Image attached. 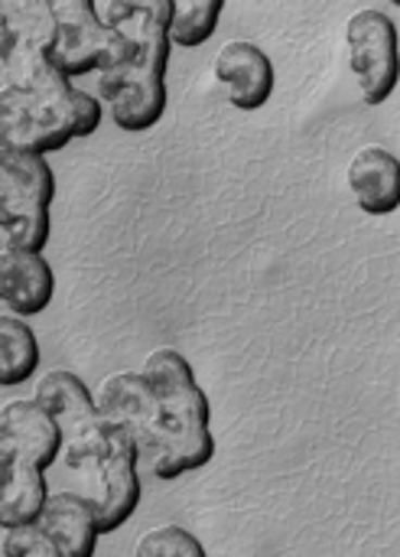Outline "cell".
I'll list each match as a JSON object with an SVG mask.
<instances>
[{
  "label": "cell",
  "instance_id": "cell-14",
  "mask_svg": "<svg viewBox=\"0 0 400 557\" xmlns=\"http://www.w3.org/2000/svg\"><path fill=\"white\" fill-rule=\"evenodd\" d=\"M39 529L59 545L62 557H95L98 539H101L98 509L85 493L49 496Z\"/></svg>",
  "mask_w": 400,
  "mask_h": 557
},
{
  "label": "cell",
  "instance_id": "cell-19",
  "mask_svg": "<svg viewBox=\"0 0 400 557\" xmlns=\"http://www.w3.org/2000/svg\"><path fill=\"white\" fill-rule=\"evenodd\" d=\"M3 557H62V552L39 525H26L3 532Z\"/></svg>",
  "mask_w": 400,
  "mask_h": 557
},
{
  "label": "cell",
  "instance_id": "cell-15",
  "mask_svg": "<svg viewBox=\"0 0 400 557\" xmlns=\"http://www.w3.org/2000/svg\"><path fill=\"white\" fill-rule=\"evenodd\" d=\"M3 467V490H0V522L7 529H26L39 525L49 490L39 470L16 467V463H0Z\"/></svg>",
  "mask_w": 400,
  "mask_h": 557
},
{
  "label": "cell",
  "instance_id": "cell-1",
  "mask_svg": "<svg viewBox=\"0 0 400 557\" xmlns=\"http://www.w3.org/2000/svg\"><path fill=\"white\" fill-rule=\"evenodd\" d=\"M104 101L75 88L49 55L20 52L0 65V137L3 150L55 153L101 127Z\"/></svg>",
  "mask_w": 400,
  "mask_h": 557
},
{
  "label": "cell",
  "instance_id": "cell-17",
  "mask_svg": "<svg viewBox=\"0 0 400 557\" xmlns=\"http://www.w3.org/2000/svg\"><path fill=\"white\" fill-rule=\"evenodd\" d=\"M176 20H173V42L179 49H199L212 39L218 29L225 0H173Z\"/></svg>",
  "mask_w": 400,
  "mask_h": 557
},
{
  "label": "cell",
  "instance_id": "cell-6",
  "mask_svg": "<svg viewBox=\"0 0 400 557\" xmlns=\"http://www.w3.org/2000/svg\"><path fill=\"white\" fill-rule=\"evenodd\" d=\"M52 23L49 62L68 75H98L124 55V36L98 16L95 0H42Z\"/></svg>",
  "mask_w": 400,
  "mask_h": 557
},
{
  "label": "cell",
  "instance_id": "cell-13",
  "mask_svg": "<svg viewBox=\"0 0 400 557\" xmlns=\"http://www.w3.org/2000/svg\"><path fill=\"white\" fill-rule=\"evenodd\" d=\"M0 294L13 317H36L52 304L55 274L42 251H3Z\"/></svg>",
  "mask_w": 400,
  "mask_h": 557
},
{
  "label": "cell",
  "instance_id": "cell-5",
  "mask_svg": "<svg viewBox=\"0 0 400 557\" xmlns=\"http://www.w3.org/2000/svg\"><path fill=\"white\" fill-rule=\"evenodd\" d=\"M33 398L55 418L62 431V463L72 473L88 476L108 444V421L98 411V398L85 388V382L65 369H52L36 382Z\"/></svg>",
  "mask_w": 400,
  "mask_h": 557
},
{
  "label": "cell",
  "instance_id": "cell-20",
  "mask_svg": "<svg viewBox=\"0 0 400 557\" xmlns=\"http://www.w3.org/2000/svg\"><path fill=\"white\" fill-rule=\"evenodd\" d=\"M391 3H395V7H400V0H391Z\"/></svg>",
  "mask_w": 400,
  "mask_h": 557
},
{
  "label": "cell",
  "instance_id": "cell-8",
  "mask_svg": "<svg viewBox=\"0 0 400 557\" xmlns=\"http://www.w3.org/2000/svg\"><path fill=\"white\" fill-rule=\"evenodd\" d=\"M95 398H98L101 418L108 424L121 428L140 447V457H147L153 467L166 450V434H163L160 401H157V392L147 382V375L143 372L108 375Z\"/></svg>",
  "mask_w": 400,
  "mask_h": 557
},
{
  "label": "cell",
  "instance_id": "cell-4",
  "mask_svg": "<svg viewBox=\"0 0 400 557\" xmlns=\"http://www.w3.org/2000/svg\"><path fill=\"white\" fill-rule=\"evenodd\" d=\"M55 173L46 157L3 150L0 160V238L3 251H42L49 242V206Z\"/></svg>",
  "mask_w": 400,
  "mask_h": 557
},
{
  "label": "cell",
  "instance_id": "cell-3",
  "mask_svg": "<svg viewBox=\"0 0 400 557\" xmlns=\"http://www.w3.org/2000/svg\"><path fill=\"white\" fill-rule=\"evenodd\" d=\"M147 382L157 392L166 450L150 467V473L163 483L179 480L183 473H196L212 463L215 437H212V405L196 382L192 366L176 349H157L147 356L143 369Z\"/></svg>",
  "mask_w": 400,
  "mask_h": 557
},
{
  "label": "cell",
  "instance_id": "cell-18",
  "mask_svg": "<svg viewBox=\"0 0 400 557\" xmlns=\"http://www.w3.org/2000/svg\"><path fill=\"white\" fill-rule=\"evenodd\" d=\"M134 557H209L205 555V545L186 532L183 525H160V529H150L137 548Z\"/></svg>",
  "mask_w": 400,
  "mask_h": 557
},
{
  "label": "cell",
  "instance_id": "cell-9",
  "mask_svg": "<svg viewBox=\"0 0 400 557\" xmlns=\"http://www.w3.org/2000/svg\"><path fill=\"white\" fill-rule=\"evenodd\" d=\"M108 444L104 454L98 457V463L91 467L88 480V499L98 509V522H101V535L117 532L140 503V476H137V463H140V447L114 424H108Z\"/></svg>",
  "mask_w": 400,
  "mask_h": 557
},
{
  "label": "cell",
  "instance_id": "cell-7",
  "mask_svg": "<svg viewBox=\"0 0 400 557\" xmlns=\"http://www.w3.org/2000/svg\"><path fill=\"white\" fill-rule=\"evenodd\" d=\"M349 69L368 104H385L400 82V36L385 10L365 7L346 23Z\"/></svg>",
  "mask_w": 400,
  "mask_h": 557
},
{
  "label": "cell",
  "instance_id": "cell-12",
  "mask_svg": "<svg viewBox=\"0 0 400 557\" xmlns=\"http://www.w3.org/2000/svg\"><path fill=\"white\" fill-rule=\"evenodd\" d=\"M346 180L355 196V206L365 215L385 219L400 209V160L391 150H385L378 144L362 147L349 160Z\"/></svg>",
  "mask_w": 400,
  "mask_h": 557
},
{
  "label": "cell",
  "instance_id": "cell-16",
  "mask_svg": "<svg viewBox=\"0 0 400 557\" xmlns=\"http://www.w3.org/2000/svg\"><path fill=\"white\" fill-rule=\"evenodd\" d=\"M39 369V343L23 317L7 313L0 320V385L16 388Z\"/></svg>",
  "mask_w": 400,
  "mask_h": 557
},
{
  "label": "cell",
  "instance_id": "cell-10",
  "mask_svg": "<svg viewBox=\"0 0 400 557\" xmlns=\"http://www.w3.org/2000/svg\"><path fill=\"white\" fill-rule=\"evenodd\" d=\"M62 457V431L36 398L7 401L0 411V463L46 473Z\"/></svg>",
  "mask_w": 400,
  "mask_h": 557
},
{
  "label": "cell",
  "instance_id": "cell-11",
  "mask_svg": "<svg viewBox=\"0 0 400 557\" xmlns=\"http://www.w3.org/2000/svg\"><path fill=\"white\" fill-rule=\"evenodd\" d=\"M212 75L228 88V101L238 111H261L277 85V72L271 55L248 42V39H232L218 49L212 62Z\"/></svg>",
  "mask_w": 400,
  "mask_h": 557
},
{
  "label": "cell",
  "instance_id": "cell-2",
  "mask_svg": "<svg viewBox=\"0 0 400 557\" xmlns=\"http://www.w3.org/2000/svg\"><path fill=\"white\" fill-rule=\"evenodd\" d=\"M173 20V0H108V23L124 36V55L98 72V98L127 134H143L166 114Z\"/></svg>",
  "mask_w": 400,
  "mask_h": 557
}]
</instances>
